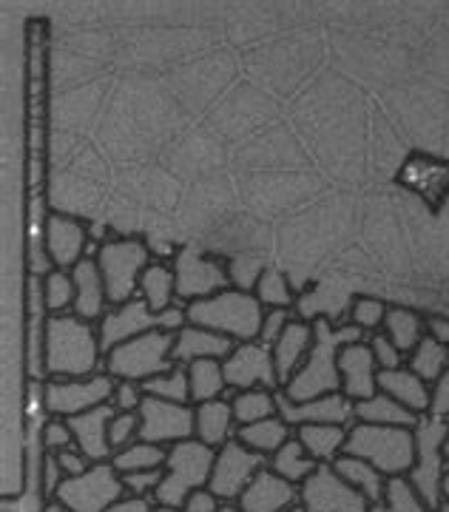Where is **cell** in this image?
<instances>
[{
  "mask_svg": "<svg viewBox=\"0 0 449 512\" xmlns=\"http://www.w3.org/2000/svg\"><path fill=\"white\" fill-rule=\"evenodd\" d=\"M299 504L307 512H370V501L344 481L333 464H319L299 487Z\"/></svg>",
  "mask_w": 449,
  "mask_h": 512,
  "instance_id": "cell-15",
  "label": "cell"
},
{
  "mask_svg": "<svg viewBox=\"0 0 449 512\" xmlns=\"http://www.w3.org/2000/svg\"><path fill=\"white\" fill-rule=\"evenodd\" d=\"M157 512H180V510H165V507H157Z\"/></svg>",
  "mask_w": 449,
  "mask_h": 512,
  "instance_id": "cell-64",
  "label": "cell"
},
{
  "mask_svg": "<svg viewBox=\"0 0 449 512\" xmlns=\"http://www.w3.org/2000/svg\"><path fill=\"white\" fill-rule=\"evenodd\" d=\"M43 299H46V311L49 316L74 311V279L72 271H52L43 276Z\"/></svg>",
  "mask_w": 449,
  "mask_h": 512,
  "instance_id": "cell-42",
  "label": "cell"
},
{
  "mask_svg": "<svg viewBox=\"0 0 449 512\" xmlns=\"http://www.w3.org/2000/svg\"><path fill=\"white\" fill-rule=\"evenodd\" d=\"M185 319H188V325L216 330V333L234 339L236 345H242V342L259 339L265 308L259 305V299L253 293L228 288L216 296L185 305Z\"/></svg>",
  "mask_w": 449,
  "mask_h": 512,
  "instance_id": "cell-3",
  "label": "cell"
},
{
  "mask_svg": "<svg viewBox=\"0 0 449 512\" xmlns=\"http://www.w3.org/2000/svg\"><path fill=\"white\" fill-rule=\"evenodd\" d=\"M447 433L449 421L430 416V413L421 416L418 427H415V467L407 478L432 512L444 504L441 484H444V473H447V458H444Z\"/></svg>",
  "mask_w": 449,
  "mask_h": 512,
  "instance_id": "cell-8",
  "label": "cell"
},
{
  "mask_svg": "<svg viewBox=\"0 0 449 512\" xmlns=\"http://www.w3.org/2000/svg\"><path fill=\"white\" fill-rule=\"evenodd\" d=\"M40 484H43V493L49 495V498H54L57 495V490H60V484H63V470H60V464H57V458L52 456V453H46V458H43V467H40Z\"/></svg>",
  "mask_w": 449,
  "mask_h": 512,
  "instance_id": "cell-54",
  "label": "cell"
},
{
  "mask_svg": "<svg viewBox=\"0 0 449 512\" xmlns=\"http://www.w3.org/2000/svg\"><path fill=\"white\" fill-rule=\"evenodd\" d=\"M174 333L171 330H151L143 336H134L123 345L106 353V373L117 382L143 384L165 370L177 367L174 362Z\"/></svg>",
  "mask_w": 449,
  "mask_h": 512,
  "instance_id": "cell-7",
  "label": "cell"
},
{
  "mask_svg": "<svg viewBox=\"0 0 449 512\" xmlns=\"http://www.w3.org/2000/svg\"><path fill=\"white\" fill-rule=\"evenodd\" d=\"M222 370H225V382L228 390L242 393V390H282L279 376H276V365H273V350L265 348L262 342H242L236 345L234 353L228 359H222Z\"/></svg>",
  "mask_w": 449,
  "mask_h": 512,
  "instance_id": "cell-16",
  "label": "cell"
},
{
  "mask_svg": "<svg viewBox=\"0 0 449 512\" xmlns=\"http://www.w3.org/2000/svg\"><path fill=\"white\" fill-rule=\"evenodd\" d=\"M356 421H361V424H378V427H410V430H415L421 416H415L413 410H407L404 404L390 399L387 393H376L370 399L356 402Z\"/></svg>",
  "mask_w": 449,
  "mask_h": 512,
  "instance_id": "cell-31",
  "label": "cell"
},
{
  "mask_svg": "<svg viewBox=\"0 0 449 512\" xmlns=\"http://www.w3.org/2000/svg\"><path fill=\"white\" fill-rule=\"evenodd\" d=\"M43 242L60 271H72L80 259H86L89 231L80 220L69 214H49L43 222Z\"/></svg>",
  "mask_w": 449,
  "mask_h": 512,
  "instance_id": "cell-19",
  "label": "cell"
},
{
  "mask_svg": "<svg viewBox=\"0 0 449 512\" xmlns=\"http://www.w3.org/2000/svg\"><path fill=\"white\" fill-rule=\"evenodd\" d=\"M57 458V464H60V470H63V476L74 478V476H83L86 470L91 467V461L77 447L72 450H60V453H52Z\"/></svg>",
  "mask_w": 449,
  "mask_h": 512,
  "instance_id": "cell-52",
  "label": "cell"
},
{
  "mask_svg": "<svg viewBox=\"0 0 449 512\" xmlns=\"http://www.w3.org/2000/svg\"><path fill=\"white\" fill-rule=\"evenodd\" d=\"M137 413H140V439L143 441L171 447V444L194 439V430H197L194 404H177L145 396Z\"/></svg>",
  "mask_w": 449,
  "mask_h": 512,
  "instance_id": "cell-14",
  "label": "cell"
},
{
  "mask_svg": "<svg viewBox=\"0 0 449 512\" xmlns=\"http://www.w3.org/2000/svg\"><path fill=\"white\" fill-rule=\"evenodd\" d=\"M381 333H387V339H390L404 356H410V353L418 348V342L427 336V319H424L421 313L410 311V308H390Z\"/></svg>",
  "mask_w": 449,
  "mask_h": 512,
  "instance_id": "cell-33",
  "label": "cell"
},
{
  "mask_svg": "<svg viewBox=\"0 0 449 512\" xmlns=\"http://www.w3.org/2000/svg\"><path fill=\"white\" fill-rule=\"evenodd\" d=\"M276 402H279V416L288 421L293 430L302 424H342V427L356 424V402L347 399L344 393H327L319 399L296 404L279 390Z\"/></svg>",
  "mask_w": 449,
  "mask_h": 512,
  "instance_id": "cell-18",
  "label": "cell"
},
{
  "mask_svg": "<svg viewBox=\"0 0 449 512\" xmlns=\"http://www.w3.org/2000/svg\"><path fill=\"white\" fill-rule=\"evenodd\" d=\"M143 399H145L143 384L117 382V387H114V396H111V404H114V410H120V413H137V410H140V404H143Z\"/></svg>",
  "mask_w": 449,
  "mask_h": 512,
  "instance_id": "cell-50",
  "label": "cell"
},
{
  "mask_svg": "<svg viewBox=\"0 0 449 512\" xmlns=\"http://www.w3.org/2000/svg\"><path fill=\"white\" fill-rule=\"evenodd\" d=\"M236 504L245 512H285L293 504H299V487L265 467L245 487V493L239 495Z\"/></svg>",
  "mask_w": 449,
  "mask_h": 512,
  "instance_id": "cell-22",
  "label": "cell"
},
{
  "mask_svg": "<svg viewBox=\"0 0 449 512\" xmlns=\"http://www.w3.org/2000/svg\"><path fill=\"white\" fill-rule=\"evenodd\" d=\"M444 458H447V467H449V433H447V441H444Z\"/></svg>",
  "mask_w": 449,
  "mask_h": 512,
  "instance_id": "cell-61",
  "label": "cell"
},
{
  "mask_svg": "<svg viewBox=\"0 0 449 512\" xmlns=\"http://www.w3.org/2000/svg\"><path fill=\"white\" fill-rule=\"evenodd\" d=\"M290 319H293V316H290L288 308H270V311H265L262 330H259V339H256V342H262L265 348H273L276 339L282 336V330L288 328Z\"/></svg>",
  "mask_w": 449,
  "mask_h": 512,
  "instance_id": "cell-49",
  "label": "cell"
},
{
  "mask_svg": "<svg viewBox=\"0 0 449 512\" xmlns=\"http://www.w3.org/2000/svg\"><path fill=\"white\" fill-rule=\"evenodd\" d=\"M285 512H307V510L302 507V504H293V507H290V510H285Z\"/></svg>",
  "mask_w": 449,
  "mask_h": 512,
  "instance_id": "cell-62",
  "label": "cell"
},
{
  "mask_svg": "<svg viewBox=\"0 0 449 512\" xmlns=\"http://www.w3.org/2000/svg\"><path fill=\"white\" fill-rule=\"evenodd\" d=\"M339 376H342V393L353 402L370 399L378 393V365L373 348L367 339L344 345L339 353Z\"/></svg>",
  "mask_w": 449,
  "mask_h": 512,
  "instance_id": "cell-20",
  "label": "cell"
},
{
  "mask_svg": "<svg viewBox=\"0 0 449 512\" xmlns=\"http://www.w3.org/2000/svg\"><path fill=\"white\" fill-rule=\"evenodd\" d=\"M114 404L108 402L103 407H94L89 413H80V416H72L69 427L74 433V444L83 456L89 458L91 464H100V461H111L114 450L108 444V421L114 419Z\"/></svg>",
  "mask_w": 449,
  "mask_h": 512,
  "instance_id": "cell-23",
  "label": "cell"
},
{
  "mask_svg": "<svg viewBox=\"0 0 449 512\" xmlns=\"http://www.w3.org/2000/svg\"><path fill=\"white\" fill-rule=\"evenodd\" d=\"M430 416L449 421V367L441 373V379L432 384V402Z\"/></svg>",
  "mask_w": 449,
  "mask_h": 512,
  "instance_id": "cell-53",
  "label": "cell"
},
{
  "mask_svg": "<svg viewBox=\"0 0 449 512\" xmlns=\"http://www.w3.org/2000/svg\"><path fill=\"white\" fill-rule=\"evenodd\" d=\"M171 265H174V276H177V305H182V308L231 288L228 262L205 254L194 245L180 248Z\"/></svg>",
  "mask_w": 449,
  "mask_h": 512,
  "instance_id": "cell-10",
  "label": "cell"
},
{
  "mask_svg": "<svg viewBox=\"0 0 449 512\" xmlns=\"http://www.w3.org/2000/svg\"><path fill=\"white\" fill-rule=\"evenodd\" d=\"M427 336L449 348V316H427Z\"/></svg>",
  "mask_w": 449,
  "mask_h": 512,
  "instance_id": "cell-57",
  "label": "cell"
},
{
  "mask_svg": "<svg viewBox=\"0 0 449 512\" xmlns=\"http://www.w3.org/2000/svg\"><path fill=\"white\" fill-rule=\"evenodd\" d=\"M236 342L216 333V330L197 328V325H185L174 333V362L177 365H191L199 359H228L234 353Z\"/></svg>",
  "mask_w": 449,
  "mask_h": 512,
  "instance_id": "cell-25",
  "label": "cell"
},
{
  "mask_svg": "<svg viewBox=\"0 0 449 512\" xmlns=\"http://www.w3.org/2000/svg\"><path fill=\"white\" fill-rule=\"evenodd\" d=\"M165 458H168V447L137 439L134 444L117 450L111 456V464L120 476H126V473H140V470H160L165 467Z\"/></svg>",
  "mask_w": 449,
  "mask_h": 512,
  "instance_id": "cell-36",
  "label": "cell"
},
{
  "mask_svg": "<svg viewBox=\"0 0 449 512\" xmlns=\"http://www.w3.org/2000/svg\"><path fill=\"white\" fill-rule=\"evenodd\" d=\"M253 296L259 299V305L270 311V308H293L296 305V293L290 288L288 276L276 268H265V274L259 276L256 288H253Z\"/></svg>",
  "mask_w": 449,
  "mask_h": 512,
  "instance_id": "cell-41",
  "label": "cell"
},
{
  "mask_svg": "<svg viewBox=\"0 0 449 512\" xmlns=\"http://www.w3.org/2000/svg\"><path fill=\"white\" fill-rule=\"evenodd\" d=\"M145 305L154 313L168 311L177 305V276H174V265L154 259L140 276V293Z\"/></svg>",
  "mask_w": 449,
  "mask_h": 512,
  "instance_id": "cell-29",
  "label": "cell"
},
{
  "mask_svg": "<svg viewBox=\"0 0 449 512\" xmlns=\"http://www.w3.org/2000/svg\"><path fill=\"white\" fill-rule=\"evenodd\" d=\"M316 339L313 348L307 353L305 365L296 370L282 393L290 402L302 404L310 399H319L327 393H342V376H339V353L344 345L361 342L364 333L356 325H333L327 319H316Z\"/></svg>",
  "mask_w": 449,
  "mask_h": 512,
  "instance_id": "cell-1",
  "label": "cell"
},
{
  "mask_svg": "<svg viewBox=\"0 0 449 512\" xmlns=\"http://www.w3.org/2000/svg\"><path fill=\"white\" fill-rule=\"evenodd\" d=\"M114 387L117 379L106 370L89 379H49L43 387V407L54 419H72L111 402Z\"/></svg>",
  "mask_w": 449,
  "mask_h": 512,
  "instance_id": "cell-12",
  "label": "cell"
},
{
  "mask_svg": "<svg viewBox=\"0 0 449 512\" xmlns=\"http://www.w3.org/2000/svg\"><path fill=\"white\" fill-rule=\"evenodd\" d=\"M123 476L114 470L111 461L91 464L83 476L63 478L54 498H60L69 512H106L111 504L126 498Z\"/></svg>",
  "mask_w": 449,
  "mask_h": 512,
  "instance_id": "cell-11",
  "label": "cell"
},
{
  "mask_svg": "<svg viewBox=\"0 0 449 512\" xmlns=\"http://www.w3.org/2000/svg\"><path fill=\"white\" fill-rule=\"evenodd\" d=\"M313 339H316V328L313 322L305 319H290L288 328L282 330V336L276 339L273 345V365H276V376L279 384H285L296 376V370L305 365L307 353L313 348Z\"/></svg>",
  "mask_w": 449,
  "mask_h": 512,
  "instance_id": "cell-24",
  "label": "cell"
},
{
  "mask_svg": "<svg viewBox=\"0 0 449 512\" xmlns=\"http://www.w3.org/2000/svg\"><path fill=\"white\" fill-rule=\"evenodd\" d=\"M140 439V413H114V419L108 421V444L111 450H123L128 444Z\"/></svg>",
  "mask_w": 449,
  "mask_h": 512,
  "instance_id": "cell-44",
  "label": "cell"
},
{
  "mask_svg": "<svg viewBox=\"0 0 449 512\" xmlns=\"http://www.w3.org/2000/svg\"><path fill=\"white\" fill-rule=\"evenodd\" d=\"M435 512H449V501H444V504H441Z\"/></svg>",
  "mask_w": 449,
  "mask_h": 512,
  "instance_id": "cell-63",
  "label": "cell"
},
{
  "mask_svg": "<svg viewBox=\"0 0 449 512\" xmlns=\"http://www.w3.org/2000/svg\"><path fill=\"white\" fill-rule=\"evenodd\" d=\"M347 433L350 427H342V424H302L296 427L293 436L302 441L307 456L316 464H333L344 453Z\"/></svg>",
  "mask_w": 449,
  "mask_h": 512,
  "instance_id": "cell-28",
  "label": "cell"
},
{
  "mask_svg": "<svg viewBox=\"0 0 449 512\" xmlns=\"http://www.w3.org/2000/svg\"><path fill=\"white\" fill-rule=\"evenodd\" d=\"M387 311H390V305H384L376 296H353L347 316H350V325H356L367 336V333H381Z\"/></svg>",
  "mask_w": 449,
  "mask_h": 512,
  "instance_id": "cell-43",
  "label": "cell"
},
{
  "mask_svg": "<svg viewBox=\"0 0 449 512\" xmlns=\"http://www.w3.org/2000/svg\"><path fill=\"white\" fill-rule=\"evenodd\" d=\"M97 268L103 274L108 305L120 308L140 293V276L154 262L151 248L143 239H103L97 245Z\"/></svg>",
  "mask_w": 449,
  "mask_h": 512,
  "instance_id": "cell-6",
  "label": "cell"
},
{
  "mask_svg": "<svg viewBox=\"0 0 449 512\" xmlns=\"http://www.w3.org/2000/svg\"><path fill=\"white\" fill-rule=\"evenodd\" d=\"M43 512H69V507H66L60 498H49V501L43 504Z\"/></svg>",
  "mask_w": 449,
  "mask_h": 512,
  "instance_id": "cell-58",
  "label": "cell"
},
{
  "mask_svg": "<svg viewBox=\"0 0 449 512\" xmlns=\"http://www.w3.org/2000/svg\"><path fill=\"white\" fill-rule=\"evenodd\" d=\"M396 183L415 194L424 205H430L432 211H441L449 200V160L413 151L398 168Z\"/></svg>",
  "mask_w": 449,
  "mask_h": 512,
  "instance_id": "cell-17",
  "label": "cell"
},
{
  "mask_svg": "<svg viewBox=\"0 0 449 512\" xmlns=\"http://www.w3.org/2000/svg\"><path fill=\"white\" fill-rule=\"evenodd\" d=\"M265 262L262 259H242V256H236L228 262V276H231V288L236 291H248L253 293L256 288V282H259V276L265 274Z\"/></svg>",
  "mask_w": 449,
  "mask_h": 512,
  "instance_id": "cell-45",
  "label": "cell"
},
{
  "mask_svg": "<svg viewBox=\"0 0 449 512\" xmlns=\"http://www.w3.org/2000/svg\"><path fill=\"white\" fill-rule=\"evenodd\" d=\"M216 450L199 439L180 441L168 447L165 478L154 493V504L165 510H182L188 495L205 490L214 473Z\"/></svg>",
  "mask_w": 449,
  "mask_h": 512,
  "instance_id": "cell-5",
  "label": "cell"
},
{
  "mask_svg": "<svg viewBox=\"0 0 449 512\" xmlns=\"http://www.w3.org/2000/svg\"><path fill=\"white\" fill-rule=\"evenodd\" d=\"M188 382H191V404L214 402V399H225V370L219 359H199L188 365Z\"/></svg>",
  "mask_w": 449,
  "mask_h": 512,
  "instance_id": "cell-34",
  "label": "cell"
},
{
  "mask_svg": "<svg viewBox=\"0 0 449 512\" xmlns=\"http://www.w3.org/2000/svg\"><path fill=\"white\" fill-rule=\"evenodd\" d=\"M219 512H245L239 504H222V510Z\"/></svg>",
  "mask_w": 449,
  "mask_h": 512,
  "instance_id": "cell-60",
  "label": "cell"
},
{
  "mask_svg": "<svg viewBox=\"0 0 449 512\" xmlns=\"http://www.w3.org/2000/svg\"><path fill=\"white\" fill-rule=\"evenodd\" d=\"M290 430H293V427H290L282 416H273V419L242 424V427L236 430V439L242 441L248 450H253V453L270 458L276 450H282V447L293 439Z\"/></svg>",
  "mask_w": 449,
  "mask_h": 512,
  "instance_id": "cell-30",
  "label": "cell"
},
{
  "mask_svg": "<svg viewBox=\"0 0 449 512\" xmlns=\"http://www.w3.org/2000/svg\"><path fill=\"white\" fill-rule=\"evenodd\" d=\"M222 510V501L216 498L208 487L205 490H197V493L188 495V501H185V507L180 512H219Z\"/></svg>",
  "mask_w": 449,
  "mask_h": 512,
  "instance_id": "cell-55",
  "label": "cell"
},
{
  "mask_svg": "<svg viewBox=\"0 0 449 512\" xmlns=\"http://www.w3.org/2000/svg\"><path fill=\"white\" fill-rule=\"evenodd\" d=\"M276 393L279 390H265V387H256V390H242L231 396V407H234L236 424H253V421H265L279 416V402H276Z\"/></svg>",
  "mask_w": 449,
  "mask_h": 512,
  "instance_id": "cell-37",
  "label": "cell"
},
{
  "mask_svg": "<svg viewBox=\"0 0 449 512\" xmlns=\"http://www.w3.org/2000/svg\"><path fill=\"white\" fill-rule=\"evenodd\" d=\"M407 367L432 387L449 367V348L441 345V342H435L432 336H424L418 342V348L407 356Z\"/></svg>",
  "mask_w": 449,
  "mask_h": 512,
  "instance_id": "cell-38",
  "label": "cell"
},
{
  "mask_svg": "<svg viewBox=\"0 0 449 512\" xmlns=\"http://www.w3.org/2000/svg\"><path fill=\"white\" fill-rule=\"evenodd\" d=\"M165 478V467L160 470H140V473H126L123 476V487H126L128 495H137V498H151L154 501V493Z\"/></svg>",
  "mask_w": 449,
  "mask_h": 512,
  "instance_id": "cell-47",
  "label": "cell"
},
{
  "mask_svg": "<svg viewBox=\"0 0 449 512\" xmlns=\"http://www.w3.org/2000/svg\"><path fill=\"white\" fill-rule=\"evenodd\" d=\"M145 396H154V399H165V402L177 404H191V382H188V367L177 365L171 370H165L160 376L143 382Z\"/></svg>",
  "mask_w": 449,
  "mask_h": 512,
  "instance_id": "cell-39",
  "label": "cell"
},
{
  "mask_svg": "<svg viewBox=\"0 0 449 512\" xmlns=\"http://www.w3.org/2000/svg\"><path fill=\"white\" fill-rule=\"evenodd\" d=\"M74 279V316L86 319V322H100L111 305H108V293L106 282H103V274L97 268V259L94 256H86L80 259L72 268Z\"/></svg>",
  "mask_w": 449,
  "mask_h": 512,
  "instance_id": "cell-21",
  "label": "cell"
},
{
  "mask_svg": "<svg viewBox=\"0 0 449 512\" xmlns=\"http://www.w3.org/2000/svg\"><path fill=\"white\" fill-rule=\"evenodd\" d=\"M370 512H432L421 495L415 493V487L410 484L407 476L387 478V493H384V501H378L370 507Z\"/></svg>",
  "mask_w": 449,
  "mask_h": 512,
  "instance_id": "cell-40",
  "label": "cell"
},
{
  "mask_svg": "<svg viewBox=\"0 0 449 512\" xmlns=\"http://www.w3.org/2000/svg\"><path fill=\"white\" fill-rule=\"evenodd\" d=\"M378 393H387L390 399L413 410L415 416L430 413L432 387L421 376H415L407 365L396 370H378Z\"/></svg>",
  "mask_w": 449,
  "mask_h": 512,
  "instance_id": "cell-26",
  "label": "cell"
},
{
  "mask_svg": "<svg viewBox=\"0 0 449 512\" xmlns=\"http://www.w3.org/2000/svg\"><path fill=\"white\" fill-rule=\"evenodd\" d=\"M106 512H157V504L151 498H137V495H126L117 504H111Z\"/></svg>",
  "mask_w": 449,
  "mask_h": 512,
  "instance_id": "cell-56",
  "label": "cell"
},
{
  "mask_svg": "<svg viewBox=\"0 0 449 512\" xmlns=\"http://www.w3.org/2000/svg\"><path fill=\"white\" fill-rule=\"evenodd\" d=\"M441 493H444V501H449V467L444 473V484H441Z\"/></svg>",
  "mask_w": 449,
  "mask_h": 512,
  "instance_id": "cell-59",
  "label": "cell"
},
{
  "mask_svg": "<svg viewBox=\"0 0 449 512\" xmlns=\"http://www.w3.org/2000/svg\"><path fill=\"white\" fill-rule=\"evenodd\" d=\"M106 365L100 330L74 313L46 319V379H89Z\"/></svg>",
  "mask_w": 449,
  "mask_h": 512,
  "instance_id": "cell-2",
  "label": "cell"
},
{
  "mask_svg": "<svg viewBox=\"0 0 449 512\" xmlns=\"http://www.w3.org/2000/svg\"><path fill=\"white\" fill-rule=\"evenodd\" d=\"M40 444H43V450H46V453H60V450H72V447H77V444H74V433H72V427H69V421L54 419V416L43 424Z\"/></svg>",
  "mask_w": 449,
  "mask_h": 512,
  "instance_id": "cell-46",
  "label": "cell"
},
{
  "mask_svg": "<svg viewBox=\"0 0 449 512\" xmlns=\"http://www.w3.org/2000/svg\"><path fill=\"white\" fill-rule=\"evenodd\" d=\"M268 467V458L259 456L248 450L239 439H231L228 444H222L216 450L214 473L208 481V490L225 501V504H236L239 495L245 493V487L251 484L253 478L259 476Z\"/></svg>",
  "mask_w": 449,
  "mask_h": 512,
  "instance_id": "cell-13",
  "label": "cell"
},
{
  "mask_svg": "<svg viewBox=\"0 0 449 512\" xmlns=\"http://www.w3.org/2000/svg\"><path fill=\"white\" fill-rule=\"evenodd\" d=\"M347 456L364 458L381 476H410L415 467V430L410 427H378L356 421L344 444Z\"/></svg>",
  "mask_w": 449,
  "mask_h": 512,
  "instance_id": "cell-4",
  "label": "cell"
},
{
  "mask_svg": "<svg viewBox=\"0 0 449 512\" xmlns=\"http://www.w3.org/2000/svg\"><path fill=\"white\" fill-rule=\"evenodd\" d=\"M370 348H373V356H376L378 370H396V367H404V359H407V356L387 339V333H373Z\"/></svg>",
  "mask_w": 449,
  "mask_h": 512,
  "instance_id": "cell-48",
  "label": "cell"
},
{
  "mask_svg": "<svg viewBox=\"0 0 449 512\" xmlns=\"http://www.w3.org/2000/svg\"><path fill=\"white\" fill-rule=\"evenodd\" d=\"M333 470H336L350 487H356V490L370 501V507L378 504V501H384V493H387V476H381L376 467L367 464L364 458L342 453V456L333 461Z\"/></svg>",
  "mask_w": 449,
  "mask_h": 512,
  "instance_id": "cell-32",
  "label": "cell"
},
{
  "mask_svg": "<svg viewBox=\"0 0 449 512\" xmlns=\"http://www.w3.org/2000/svg\"><path fill=\"white\" fill-rule=\"evenodd\" d=\"M316 467H319V464L307 456V450L302 447V441L296 439V436H293L282 450H276V453L268 458V470H273L276 476H282L285 481H290V484H296V487H302L307 478L313 476Z\"/></svg>",
  "mask_w": 449,
  "mask_h": 512,
  "instance_id": "cell-35",
  "label": "cell"
},
{
  "mask_svg": "<svg viewBox=\"0 0 449 512\" xmlns=\"http://www.w3.org/2000/svg\"><path fill=\"white\" fill-rule=\"evenodd\" d=\"M197 410V430H194V439H199L202 444L219 450L222 444H228L231 439H236V430L239 424L234 419V407H231V399H214V402H202L194 404Z\"/></svg>",
  "mask_w": 449,
  "mask_h": 512,
  "instance_id": "cell-27",
  "label": "cell"
},
{
  "mask_svg": "<svg viewBox=\"0 0 449 512\" xmlns=\"http://www.w3.org/2000/svg\"><path fill=\"white\" fill-rule=\"evenodd\" d=\"M185 325H188V319H185V308L182 305L154 313L140 296H134L126 305L111 308L100 319L97 330H100V348H103V353H111L117 345H123V342L134 339V336H143V333H151V330H171V333H177Z\"/></svg>",
  "mask_w": 449,
  "mask_h": 512,
  "instance_id": "cell-9",
  "label": "cell"
},
{
  "mask_svg": "<svg viewBox=\"0 0 449 512\" xmlns=\"http://www.w3.org/2000/svg\"><path fill=\"white\" fill-rule=\"evenodd\" d=\"M29 268H32V276H49L52 271H57V265H54L52 254H49V248H46V242H43V234L37 239H32V251H29Z\"/></svg>",
  "mask_w": 449,
  "mask_h": 512,
  "instance_id": "cell-51",
  "label": "cell"
}]
</instances>
